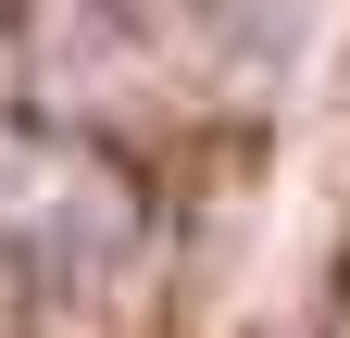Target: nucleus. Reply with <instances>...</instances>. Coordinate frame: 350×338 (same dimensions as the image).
Masks as SVG:
<instances>
[{
    "instance_id": "obj_1",
    "label": "nucleus",
    "mask_w": 350,
    "mask_h": 338,
    "mask_svg": "<svg viewBox=\"0 0 350 338\" xmlns=\"http://www.w3.org/2000/svg\"><path fill=\"white\" fill-rule=\"evenodd\" d=\"M138 238L113 163L51 151V138H0V288H75Z\"/></svg>"
}]
</instances>
